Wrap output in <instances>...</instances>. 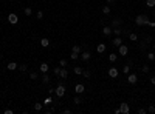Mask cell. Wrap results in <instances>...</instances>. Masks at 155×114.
Listing matches in <instances>:
<instances>
[{
	"label": "cell",
	"mask_w": 155,
	"mask_h": 114,
	"mask_svg": "<svg viewBox=\"0 0 155 114\" xmlns=\"http://www.w3.org/2000/svg\"><path fill=\"white\" fill-rule=\"evenodd\" d=\"M135 23L138 25V26H143V25H147V23H149V17H147L146 14L137 15V19H135Z\"/></svg>",
	"instance_id": "1"
},
{
	"label": "cell",
	"mask_w": 155,
	"mask_h": 114,
	"mask_svg": "<svg viewBox=\"0 0 155 114\" xmlns=\"http://www.w3.org/2000/svg\"><path fill=\"white\" fill-rule=\"evenodd\" d=\"M65 91H67V90H65V86L62 85V83H59V85L56 86V90H54V92H56L57 97H64V96H65Z\"/></svg>",
	"instance_id": "2"
},
{
	"label": "cell",
	"mask_w": 155,
	"mask_h": 114,
	"mask_svg": "<svg viewBox=\"0 0 155 114\" xmlns=\"http://www.w3.org/2000/svg\"><path fill=\"white\" fill-rule=\"evenodd\" d=\"M127 53H129L127 45H119L118 46V54L119 56H127Z\"/></svg>",
	"instance_id": "3"
},
{
	"label": "cell",
	"mask_w": 155,
	"mask_h": 114,
	"mask_svg": "<svg viewBox=\"0 0 155 114\" xmlns=\"http://www.w3.org/2000/svg\"><path fill=\"white\" fill-rule=\"evenodd\" d=\"M8 22H9L11 25H16L19 22V17H17V14H14V12H11L9 15H8Z\"/></svg>",
	"instance_id": "4"
},
{
	"label": "cell",
	"mask_w": 155,
	"mask_h": 114,
	"mask_svg": "<svg viewBox=\"0 0 155 114\" xmlns=\"http://www.w3.org/2000/svg\"><path fill=\"white\" fill-rule=\"evenodd\" d=\"M118 74H119V71L116 69L115 66L109 69V77H110V79H116V77H118Z\"/></svg>",
	"instance_id": "5"
},
{
	"label": "cell",
	"mask_w": 155,
	"mask_h": 114,
	"mask_svg": "<svg viewBox=\"0 0 155 114\" xmlns=\"http://www.w3.org/2000/svg\"><path fill=\"white\" fill-rule=\"evenodd\" d=\"M127 82L130 83V85H135V83L138 82V77H137V74H129V76H127Z\"/></svg>",
	"instance_id": "6"
},
{
	"label": "cell",
	"mask_w": 155,
	"mask_h": 114,
	"mask_svg": "<svg viewBox=\"0 0 155 114\" xmlns=\"http://www.w3.org/2000/svg\"><path fill=\"white\" fill-rule=\"evenodd\" d=\"M119 109H121V113H123V114H127L129 111H130V108H129L127 103H119Z\"/></svg>",
	"instance_id": "7"
},
{
	"label": "cell",
	"mask_w": 155,
	"mask_h": 114,
	"mask_svg": "<svg viewBox=\"0 0 155 114\" xmlns=\"http://www.w3.org/2000/svg\"><path fill=\"white\" fill-rule=\"evenodd\" d=\"M6 68L9 69V71H16V69L19 68V65H17V63H16V62H9V63H8V65H6Z\"/></svg>",
	"instance_id": "8"
},
{
	"label": "cell",
	"mask_w": 155,
	"mask_h": 114,
	"mask_svg": "<svg viewBox=\"0 0 155 114\" xmlns=\"http://www.w3.org/2000/svg\"><path fill=\"white\" fill-rule=\"evenodd\" d=\"M90 57H91V54H90L89 51H84V53L81 54V59H82L84 62H89V60H90Z\"/></svg>",
	"instance_id": "9"
},
{
	"label": "cell",
	"mask_w": 155,
	"mask_h": 114,
	"mask_svg": "<svg viewBox=\"0 0 155 114\" xmlns=\"http://www.w3.org/2000/svg\"><path fill=\"white\" fill-rule=\"evenodd\" d=\"M74 91H76L78 94H81V92H84V91H85V86H84L82 83H78V85L74 86Z\"/></svg>",
	"instance_id": "10"
},
{
	"label": "cell",
	"mask_w": 155,
	"mask_h": 114,
	"mask_svg": "<svg viewBox=\"0 0 155 114\" xmlns=\"http://www.w3.org/2000/svg\"><path fill=\"white\" fill-rule=\"evenodd\" d=\"M112 29H113V28H110V26H104V28H102V34L106 36V37H109V36L112 34Z\"/></svg>",
	"instance_id": "11"
},
{
	"label": "cell",
	"mask_w": 155,
	"mask_h": 114,
	"mask_svg": "<svg viewBox=\"0 0 155 114\" xmlns=\"http://www.w3.org/2000/svg\"><path fill=\"white\" fill-rule=\"evenodd\" d=\"M112 43H113V46H116V48H118L119 45H123V39H121V37L118 36V37H115V40L112 42Z\"/></svg>",
	"instance_id": "12"
},
{
	"label": "cell",
	"mask_w": 155,
	"mask_h": 114,
	"mask_svg": "<svg viewBox=\"0 0 155 114\" xmlns=\"http://www.w3.org/2000/svg\"><path fill=\"white\" fill-rule=\"evenodd\" d=\"M107 49V46H106V43H99L98 46H96V51L98 53H104Z\"/></svg>",
	"instance_id": "13"
},
{
	"label": "cell",
	"mask_w": 155,
	"mask_h": 114,
	"mask_svg": "<svg viewBox=\"0 0 155 114\" xmlns=\"http://www.w3.org/2000/svg\"><path fill=\"white\" fill-rule=\"evenodd\" d=\"M48 45H50V40L47 39V37H42V39H40V46H44V48H47Z\"/></svg>",
	"instance_id": "14"
},
{
	"label": "cell",
	"mask_w": 155,
	"mask_h": 114,
	"mask_svg": "<svg viewBox=\"0 0 155 114\" xmlns=\"http://www.w3.org/2000/svg\"><path fill=\"white\" fill-rule=\"evenodd\" d=\"M40 79H42V82H44V83H50V80H51L47 73H42V77H40Z\"/></svg>",
	"instance_id": "15"
},
{
	"label": "cell",
	"mask_w": 155,
	"mask_h": 114,
	"mask_svg": "<svg viewBox=\"0 0 155 114\" xmlns=\"http://www.w3.org/2000/svg\"><path fill=\"white\" fill-rule=\"evenodd\" d=\"M121 23H123V20L121 19H113V22H112V25H113V28H119Z\"/></svg>",
	"instance_id": "16"
},
{
	"label": "cell",
	"mask_w": 155,
	"mask_h": 114,
	"mask_svg": "<svg viewBox=\"0 0 155 114\" xmlns=\"http://www.w3.org/2000/svg\"><path fill=\"white\" fill-rule=\"evenodd\" d=\"M67 76H68V71L65 68H61V73H59V77L61 79H67Z\"/></svg>",
	"instance_id": "17"
},
{
	"label": "cell",
	"mask_w": 155,
	"mask_h": 114,
	"mask_svg": "<svg viewBox=\"0 0 155 114\" xmlns=\"http://www.w3.org/2000/svg\"><path fill=\"white\" fill-rule=\"evenodd\" d=\"M40 73H48V63H40Z\"/></svg>",
	"instance_id": "18"
},
{
	"label": "cell",
	"mask_w": 155,
	"mask_h": 114,
	"mask_svg": "<svg viewBox=\"0 0 155 114\" xmlns=\"http://www.w3.org/2000/svg\"><path fill=\"white\" fill-rule=\"evenodd\" d=\"M82 66H74V68H73V73L74 74H76V76H79V74H82Z\"/></svg>",
	"instance_id": "19"
},
{
	"label": "cell",
	"mask_w": 155,
	"mask_h": 114,
	"mask_svg": "<svg viewBox=\"0 0 155 114\" xmlns=\"http://www.w3.org/2000/svg\"><path fill=\"white\" fill-rule=\"evenodd\" d=\"M81 51H82V48L79 45H74L73 48H72V53H78V54H81Z\"/></svg>",
	"instance_id": "20"
},
{
	"label": "cell",
	"mask_w": 155,
	"mask_h": 114,
	"mask_svg": "<svg viewBox=\"0 0 155 114\" xmlns=\"http://www.w3.org/2000/svg\"><path fill=\"white\" fill-rule=\"evenodd\" d=\"M23 12H25V15H27V17H30V15H33V9H31L30 6H28V8H25V9H23Z\"/></svg>",
	"instance_id": "21"
},
{
	"label": "cell",
	"mask_w": 155,
	"mask_h": 114,
	"mask_svg": "<svg viewBox=\"0 0 155 114\" xmlns=\"http://www.w3.org/2000/svg\"><path fill=\"white\" fill-rule=\"evenodd\" d=\"M102 14H110V6H109V5H104L102 6Z\"/></svg>",
	"instance_id": "22"
},
{
	"label": "cell",
	"mask_w": 155,
	"mask_h": 114,
	"mask_svg": "<svg viewBox=\"0 0 155 114\" xmlns=\"http://www.w3.org/2000/svg\"><path fill=\"white\" fill-rule=\"evenodd\" d=\"M109 60H110V62H116V60H118V54H110V56H109Z\"/></svg>",
	"instance_id": "23"
},
{
	"label": "cell",
	"mask_w": 155,
	"mask_h": 114,
	"mask_svg": "<svg viewBox=\"0 0 155 114\" xmlns=\"http://www.w3.org/2000/svg\"><path fill=\"white\" fill-rule=\"evenodd\" d=\"M129 39H130L132 42H137L138 40V36L135 34V32H130V34H129Z\"/></svg>",
	"instance_id": "24"
},
{
	"label": "cell",
	"mask_w": 155,
	"mask_h": 114,
	"mask_svg": "<svg viewBox=\"0 0 155 114\" xmlns=\"http://www.w3.org/2000/svg\"><path fill=\"white\" fill-rule=\"evenodd\" d=\"M121 32H123V29H119V28H113V29H112V34H115V36H119Z\"/></svg>",
	"instance_id": "25"
},
{
	"label": "cell",
	"mask_w": 155,
	"mask_h": 114,
	"mask_svg": "<svg viewBox=\"0 0 155 114\" xmlns=\"http://www.w3.org/2000/svg\"><path fill=\"white\" fill-rule=\"evenodd\" d=\"M30 79H31V80H37V79H39V74H37L36 71H33V73L30 74Z\"/></svg>",
	"instance_id": "26"
},
{
	"label": "cell",
	"mask_w": 155,
	"mask_h": 114,
	"mask_svg": "<svg viewBox=\"0 0 155 114\" xmlns=\"http://www.w3.org/2000/svg\"><path fill=\"white\" fill-rule=\"evenodd\" d=\"M146 6L154 8V6H155V0H146Z\"/></svg>",
	"instance_id": "27"
},
{
	"label": "cell",
	"mask_w": 155,
	"mask_h": 114,
	"mask_svg": "<svg viewBox=\"0 0 155 114\" xmlns=\"http://www.w3.org/2000/svg\"><path fill=\"white\" fill-rule=\"evenodd\" d=\"M123 73H124V74H129V73H130V66H129V65H124Z\"/></svg>",
	"instance_id": "28"
},
{
	"label": "cell",
	"mask_w": 155,
	"mask_h": 114,
	"mask_svg": "<svg viewBox=\"0 0 155 114\" xmlns=\"http://www.w3.org/2000/svg\"><path fill=\"white\" fill-rule=\"evenodd\" d=\"M40 109H42V103H39V102L34 103V111H40Z\"/></svg>",
	"instance_id": "29"
},
{
	"label": "cell",
	"mask_w": 155,
	"mask_h": 114,
	"mask_svg": "<svg viewBox=\"0 0 155 114\" xmlns=\"http://www.w3.org/2000/svg\"><path fill=\"white\" fill-rule=\"evenodd\" d=\"M78 57H79V54H78V53H72V54H70V59H72V60H76Z\"/></svg>",
	"instance_id": "30"
},
{
	"label": "cell",
	"mask_w": 155,
	"mask_h": 114,
	"mask_svg": "<svg viewBox=\"0 0 155 114\" xmlns=\"http://www.w3.org/2000/svg\"><path fill=\"white\" fill-rule=\"evenodd\" d=\"M59 65L62 66V68H65V66H67V60H65V59H61V60H59Z\"/></svg>",
	"instance_id": "31"
},
{
	"label": "cell",
	"mask_w": 155,
	"mask_h": 114,
	"mask_svg": "<svg viewBox=\"0 0 155 114\" xmlns=\"http://www.w3.org/2000/svg\"><path fill=\"white\" fill-rule=\"evenodd\" d=\"M82 76H84V77H85V79H89V77H90V71L84 69V71H82Z\"/></svg>",
	"instance_id": "32"
},
{
	"label": "cell",
	"mask_w": 155,
	"mask_h": 114,
	"mask_svg": "<svg viewBox=\"0 0 155 114\" xmlns=\"http://www.w3.org/2000/svg\"><path fill=\"white\" fill-rule=\"evenodd\" d=\"M61 68H62V66H56V68L53 69V73L56 74V76H59V73H61Z\"/></svg>",
	"instance_id": "33"
},
{
	"label": "cell",
	"mask_w": 155,
	"mask_h": 114,
	"mask_svg": "<svg viewBox=\"0 0 155 114\" xmlns=\"http://www.w3.org/2000/svg\"><path fill=\"white\" fill-rule=\"evenodd\" d=\"M147 59L154 62V60H155V54H154V53H149V54H147Z\"/></svg>",
	"instance_id": "34"
},
{
	"label": "cell",
	"mask_w": 155,
	"mask_h": 114,
	"mask_svg": "<svg viewBox=\"0 0 155 114\" xmlns=\"http://www.w3.org/2000/svg\"><path fill=\"white\" fill-rule=\"evenodd\" d=\"M74 103H76V105H81V103H82V100H81V97H78V96H76V97H74Z\"/></svg>",
	"instance_id": "35"
},
{
	"label": "cell",
	"mask_w": 155,
	"mask_h": 114,
	"mask_svg": "<svg viewBox=\"0 0 155 114\" xmlns=\"http://www.w3.org/2000/svg\"><path fill=\"white\" fill-rule=\"evenodd\" d=\"M36 17L39 19V20H42V19H44V12H42V11H39V12L36 14Z\"/></svg>",
	"instance_id": "36"
},
{
	"label": "cell",
	"mask_w": 155,
	"mask_h": 114,
	"mask_svg": "<svg viewBox=\"0 0 155 114\" xmlns=\"http://www.w3.org/2000/svg\"><path fill=\"white\" fill-rule=\"evenodd\" d=\"M27 68H28V66L25 65V63H23V65H19V69L20 71H27Z\"/></svg>",
	"instance_id": "37"
},
{
	"label": "cell",
	"mask_w": 155,
	"mask_h": 114,
	"mask_svg": "<svg viewBox=\"0 0 155 114\" xmlns=\"http://www.w3.org/2000/svg\"><path fill=\"white\" fill-rule=\"evenodd\" d=\"M141 69H143V73H149V66L147 65H143V68H141Z\"/></svg>",
	"instance_id": "38"
},
{
	"label": "cell",
	"mask_w": 155,
	"mask_h": 114,
	"mask_svg": "<svg viewBox=\"0 0 155 114\" xmlns=\"http://www.w3.org/2000/svg\"><path fill=\"white\" fill-rule=\"evenodd\" d=\"M146 113H147V111H146L144 108H140V109H138V114H146Z\"/></svg>",
	"instance_id": "39"
},
{
	"label": "cell",
	"mask_w": 155,
	"mask_h": 114,
	"mask_svg": "<svg viewBox=\"0 0 155 114\" xmlns=\"http://www.w3.org/2000/svg\"><path fill=\"white\" fill-rule=\"evenodd\" d=\"M147 111H149V113H154V111H155V106H154V105H150V106L147 108Z\"/></svg>",
	"instance_id": "40"
},
{
	"label": "cell",
	"mask_w": 155,
	"mask_h": 114,
	"mask_svg": "<svg viewBox=\"0 0 155 114\" xmlns=\"http://www.w3.org/2000/svg\"><path fill=\"white\" fill-rule=\"evenodd\" d=\"M147 25H149L150 28H155V20H154V22H152V20H149V23H147Z\"/></svg>",
	"instance_id": "41"
},
{
	"label": "cell",
	"mask_w": 155,
	"mask_h": 114,
	"mask_svg": "<svg viewBox=\"0 0 155 114\" xmlns=\"http://www.w3.org/2000/svg\"><path fill=\"white\" fill-rule=\"evenodd\" d=\"M62 113H64V114H70V113H72V109H68V108H65V109H64V111H62Z\"/></svg>",
	"instance_id": "42"
},
{
	"label": "cell",
	"mask_w": 155,
	"mask_h": 114,
	"mask_svg": "<svg viewBox=\"0 0 155 114\" xmlns=\"http://www.w3.org/2000/svg\"><path fill=\"white\" fill-rule=\"evenodd\" d=\"M150 83H152V85H155V76H152V77H150Z\"/></svg>",
	"instance_id": "43"
},
{
	"label": "cell",
	"mask_w": 155,
	"mask_h": 114,
	"mask_svg": "<svg viewBox=\"0 0 155 114\" xmlns=\"http://www.w3.org/2000/svg\"><path fill=\"white\" fill-rule=\"evenodd\" d=\"M50 103H51V99H50V97H48V99L45 100V105H50Z\"/></svg>",
	"instance_id": "44"
},
{
	"label": "cell",
	"mask_w": 155,
	"mask_h": 114,
	"mask_svg": "<svg viewBox=\"0 0 155 114\" xmlns=\"http://www.w3.org/2000/svg\"><path fill=\"white\" fill-rule=\"evenodd\" d=\"M5 114H12V109H5Z\"/></svg>",
	"instance_id": "45"
},
{
	"label": "cell",
	"mask_w": 155,
	"mask_h": 114,
	"mask_svg": "<svg viewBox=\"0 0 155 114\" xmlns=\"http://www.w3.org/2000/svg\"><path fill=\"white\" fill-rule=\"evenodd\" d=\"M106 2H107V3H112V2H115V0H106Z\"/></svg>",
	"instance_id": "46"
},
{
	"label": "cell",
	"mask_w": 155,
	"mask_h": 114,
	"mask_svg": "<svg viewBox=\"0 0 155 114\" xmlns=\"http://www.w3.org/2000/svg\"><path fill=\"white\" fill-rule=\"evenodd\" d=\"M154 49H155V43H154Z\"/></svg>",
	"instance_id": "47"
},
{
	"label": "cell",
	"mask_w": 155,
	"mask_h": 114,
	"mask_svg": "<svg viewBox=\"0 0 155 114\" xmlns=\"http://www.w3.org/2000/svg\"><path fill=\"white\" fill-rule=\"evenodd\" d=\"M154 17H155V12H154Z\"/></svg>",
	"instance_id": "48"
},
{
	"label": "cell",
	"mask_w": 155,
	"mask_h": 114,
	"mask_svg": "<svg viewBox=\"0 0 155 114\" xmlns=\"http://www.w3.org/2000/svg\"><path fill=\"white\" fill-rule=\"evenodd\" d=\"M154 36H155V31H154Z\"/></svg>",
	"instance_id": "49"
}]
</instances>
